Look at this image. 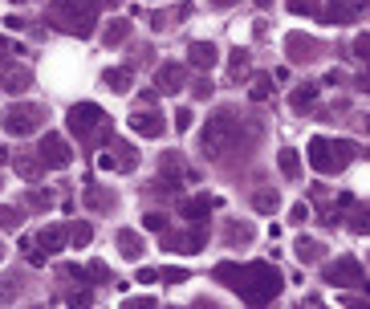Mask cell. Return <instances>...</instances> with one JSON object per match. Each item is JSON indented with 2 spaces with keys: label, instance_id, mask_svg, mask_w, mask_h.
<instances>
[{
  "label": "cell",
  "instance_id": "cell-16",
  "mask_svg": "<svg viewBox=\"0 0 370 309\" xmlns=\"http://www.w3.org/2000/svg\"><path fill=\"white\" fill-rule=\"evenodd\" d=\"M65 240H69V228H41V236H37V244H41L45 253H57Z\"/></svg>",
  "mask_w": 370,
  "mask_h": 309
},
{
  "label": "cell",
  "instance_id": "cell-28",
  "mask_svg": "<svg viewBox=\"0 0 370 309\" xmlns=\"http://www.w3.org/2000/svg\"><path fill=\"white\" fill-rule=\"evenodd\" d=\"M90 224H74V228H69V240H74V244H90Z\"/></svg>",
  "mask_w": 370,
  "mask_h": 309
},
{
  "label": "cell",
  "instance_id": "cell-36",
  "mask_svg": "<svg viewBox=\"0 0 370 309\" xmlns=\"http://www.w3.org/2000/svg\"><path fill=\"white\" fill-rule=\"evenodd\" d=\"M191 89H195V98H212V82H208V78H199Z\"/></svg>",
  "mask_w": 370,
  "mask_h": 309
},
{
  "label": "cell",
  "instance_id": "cell-38",
  "mask_svg": "<svg viewBox=\"0 0 370 309\" xmlns=\"http://www.w3.org/2000/svg\"><path fill=\"white\" fill-rule=\"evenodd\" d=\"M252 98H269V78H257V89H252Z\"/></svg>",
  "mask_w": 370,
  "mask_h": 309
},
{
  "label": "cell",
  "instance_id": "cell-9",
  "mask_svg": "<svg viewBox=\"0 0 370 309\" xmlns=\"http://www.w3.org/2000/svg\"><path fill=\"white\" fill-rule=\"evenodd\" d=\"M325 281H329V285H342V289H350V285H362L367 277H362V268L354 265V261H338V265L325 268Z\"/></svg>",
  "mask_w": 370,
  "mask_h": 309
},
{
  "label": "cell",
  "instance_id": "cell-31",
  "mask_svg": "<svg viewBox=\"0 0 370 309\" xmlns=\"http://www.w3.org/2000/svg\"><path fill=\"white\" fill-rule=\"evenodd\" d=\"M228 236H232V240H248V236H252V228H248V224H232Z\"/></svg>",
  "mask_w": 370,
  "mask_h": 309
},
{
  "label": "cell",
  "instance_id": "cell-25",
  "mask_svg": "<svg viewBox=\"0 0 370 309\" xmlns=\"http://www.w3.org/2000/svg\"><path fill=\"white\" fill-rule=\"evenodd\" d=\"M142 228H146V232H167V216H163V212H146V216H142Z\"/></svg>",
  "mask_w": 370,
  "mask_h": 309
},
{
  "label": "cell",
  "instance_id": "cell-41",
  "mask_svg": "<svg viewBox=\"0 0 370 309\" xmlns=\"http://www.w3.org/2000/svg\"><path fill=\"white\" fill-rule=\"evenodd\" d=\"M4 163H8V151H4V142H0V167H4Z\"/></svg>",
  "mask_w": 370,
  "mask_h": 309
},
{
  "label": "cell",
  "instance_id": "cell-33",
  "mask_svg": "<svg viewBox=\"0 0 370 309\" xmlns=\"http://www.w3.org/2000/svg\"><path fill=\"white\" fill-rule=\"evenodd\" d=\"M163 281H171V285H179V281H187V268H167V273H159Z\"/></svg>",
  "mask_w": 370,
  "mask_h": 309
},
{
  "label": "cell",
  "instance_id": "cell-26",
  "mask_svg": "<svg viewBox=\"0 0 370 309\" xmlns=\"http://www.w3.org/2000/svg\"><path fill=\"white\" fill-rule=\"evenodd\" d=\"M86 200H90V208H110V204H114V195H106L102 187H90V191H86Z\"/></svg>",
  "mask_w": 370,
  "mask_h": 309
},
{
  "label": "cell",
  "instance_id": "cell-45",
  "mask_svg": "<svg viewBox=\"0 0 370 309\" xmlns=\"http://www.w3.org/2000/svg\"><path fill=\"white\" fill-rule=\"evenodd\" d=\"M12 4H21V0H12Z\"/></svg>",
  "mask_w": 370,
  "mask_h": 309
},
{
  "label": "cell",
  "instance_id": "cell-39",
  "mask_svg": "<svg viewBox=\"0 0 370 309\" xmlns=\"http://www.w3.org/2000/svg\"><path fill=\"white\" fill-rule=\"evenodd\" d=\"M139 281L142 285H151V281H159V273H155V268H139Z\"/></svg>",
  "mask_w": 370,
  "mask_h": 309
},
{
  "label": "cell",
  "instance_id": "cell-6",
  "mask_svg": "<svg viewBox=\"0 0 370 309\" xmlns=\"http://www.w3.org/2000/svg\"><path fill=\"white\" fill-rule=\"evenodd\" d=\"M69 131L78 134V138H86L94 131H106V114L94 106V102H78L74 110H69Z\"/></svg>",
  "mask_w": 370,
  "mask_h": 309
},
{
  "label": "cell",
  "instance_id": "cell-22",
  "mask_svg": "<svg viewBox=\"0 0 370 309\" xmlns=\"http://www.w3.org/2000/svg\"><path fill=\"white\" fill-rule=\"evenodd\" d=\"M285 4H289V12H293V17H314V12L322 8L318 0H285Z\"/></svg>",
  "mask_w": 370,
  "mask_h": 309
},
{
  "label": "cell",
  "instance_id": "cell-27",
  "mask_svg": "<svg viewBox=\"0 0 370 309\" xmlns=\"http://www.w3.org/2000/svg\"><path fill=\"white\" fill-rule=\"evenodd\" d=\"M354 57L370 65V33H362V37H354Z\"/></svg>",
  "mask_w": 370,
  "mask_h": 309
},
{
  "label": "cell",
  "instance_id": "cell-2",
  "mask_svg": "<svg viewBox=\"0 0 370 309\" xmlns=\"http://www.w3.org/2000/svg\"><path fill=\"white\" fill-rule=\"evenodd\" d=\"M49 21L61 29V33H74V37H90L94 33V4L90 0H53L49 4Z\"/></svg>",
  "mask_w": 370,
  "mask_h": 309
},
{
  "label": "cell",
  "instance_id": "cell-21",
  "mask_svg": "<svg viewBox=\"0 0 370 309\" xmlns=\"http://www.w3.org/2000/svg\"><path fill=\"white\" fill-rule=\"evenodd\" d=\"M277 163H281V171H285L289 179L301 171V159H297V151H281V155H277Z\"/></svg>",
  "mask_w": 370,
  "mask_h": 309
},
{
  "label": "cell",
  "instance_id": "cell-46",
  "mask_svg": "<svg viewBox=\"0 0 370 309\" xmlns=\"http://www.w3.org/2000/svg\"><path fill=\"white\" fill-rule=\"evenodd\" d=\"M0 257H4V248H0Z\"/></svg>",
  "mask_w": 370,
  "mask_h": 309
},
{
  "label": "cell",
  "instance_id": "cell-11",
  "mask_svg": "<svg viewBox=\"0 0 370 309\" xmlns=\"http://www.w3.org/2000/svg\"><path fill=\"white\" fill-rule=\"evenodd\" d=\"M187 61H191L195 70H212V65L220 61V49H216L212 41H195L191 49H187Z\"/></svg>",
  "mask_w": 370,
  "mask_h": 309
},
{
  "label": "cell",
  "instance_id": "cell-35",
  "mask_svg": "<svg viewBox=\"0 0 370 309\" xmlns=\"http://www.w3.org/2000/svg\"><path fill=\"white\" fill-rule=\"evenodd\" d=\"M90 273L98 277V281H114V273H110V268L102 265V261H94V265H90Z\"/></svg>",
  "mask_w": 370,
  "mask_h": 309
},
{
  "label": "cell",
  "instance_id": "cell-30",
  "mask_svg": "<svg viewBox=\"0 0 370 309\" xmlns=\"http://www.w3.org/2000/svg\"><path fill=\"white\" fill-rule=\"evenodd\" d=\"M257 208H261V212H273V208H277V191H261V195H257Z\"/></svg>",
  "mask_w": 370,
  "mask_h": 309
},
{
  "label": "cell",
  "instance_id": "cell-40",
  "mask_svg": "<svg viewBox=\"0 0 370 309\" xmlns=\"http://www.w3.org/2000/svg\"><path fill=\"white\" fill-rule=\"evenodd\" d=\"M358 89H362V94H370V74H362V78H358Z\"/></svg>",
  "mask_w": 370,
  "mask_h": 309
},
{
  "label": "cell",
  "instance_id": "cell-10",
  "mask_svg": "<svg viewBox=\"0 0 370 309\" xmlns=\"http://www.w3.org/2000/svg\"><path fill=\"white\" fill-rule=\"evenodd\" d=\"M358 12H362V4H354V0H329L322 17H325V25H350Z\"/></svg>",
  "mask_w": 370,
  "mask_h": 309
},
{
  "label": "cell",
  "instance_id": "cell-18",
  "mask_svg": "<svg viewBox=\"0 0 370 309\" xmlns=\"http://www.w3.org/2000/svg\"><path fill=\"white\" fill-rule=\"evenodd\" d=\"M297 261H301V265H314V261H322V244L301 236V240H297Z\"/></svg>",
  "mask_w": 370,
  "mask_h": 309
},
{
  "label": "cell",
  "instance_id": "cell-23",
  "mask_svg": "<svg viewBox=\"0 0 370 309\" xmlns=\"http://www.w3.org/2000/svg\"><path fill=\"white\" fill-rule=\"evenodd\" d=\"M25 82H29V70H8V78H4V86L12 89V94H21Z\"/></svg>",
  "mask_w": 370,
  "mask_h": 309
},
{
  "label": "cell",
  "instance_id": "cell-20",
  "mask_svg": "<svg viewBox=\"0 0 370 309\" xmlns=\"http://www.w3.org/2000/svg\"><path fill=\"white\" fill-rule=\"evenodd\" d=\"M127 37H131V21H114V25L102 33V41H106V45H122Z\"/></svg>",
  "mask_w": 370,
  "mask_h": 309
},
{
  "label": "cell",
  "instance_id": "cell-29",
  "mask_svg": "<svg viewBox=\"0 0 370 309\" xmlns=\"http://www.w3.org/2000/svg\"><path fill=\"white\" fill-rule=\"evenodd\" d=\"M0 228H21V212L17 208H0Z\"/></svg>",
  "mask_w": 370,
  "mask_h": 309
},
{
  "label": "cell",
  "instance_id": "cell-43",
  "mask_svg": "<svg viewBox=\"0 0 370 309\" xmlns=\"http://www.w3.org/2000/svg\"><path fill=\"white\" fill-rule=\"evenodd\" d=\"M102 4H110V8H118V4H122V0H102Z\"/></svg>",
  "mask_w": 370,
  "mask_h": 309
},
{
  "label": "cell",
  "instance_id": "cell-4",
  "mask_svg": "<svg viewBox=\"0 0 370 309\" xmlns=\"http://www.w3.org/2000/svg\"><path fill=\"white\" fill-rule=\"evenodd\" d=\"M0 122H4V131L12 134V138H21V134L41 131L45 110H41V106H33V102H21V106H8V114H4Z\"/></svg>",
  "mask_w": 370,
  "mask_h": 309
},
{
  "label": "cell",
  "instance_id": "cell-44",
  "mask_svg": "<svg viewBox=\"0 0 370 309\" xmlns=\"http://www.w3.org/2000/svg\"><path fill=\"white\" fill-rule=\"evenodd\" d=\"M367 134H370V118H367Z\"/></svg>",
  "mask_w": 370,
  "mask_h": 309
},
{
  "label": "cell",
  "instance_id": "cell-3",
  "mask_svg": "<svg viewBox=\"0 0 370 309\" xmlns=\"http://www.w3.org/2000/svg\"><path fill=\"white\" fill-rule=\"evenodd\" d=\"M350 159H354V142H350V138H338V142H334V138H322V134H318V138L309 142V163H314L322 175L342 171Z\"/></svg>",
  "mask_w": 370,
  "mask_h": 309
},
{
  "label": "cell",
  "instance_id": "cell-15",
  "mask_svg": "<svg viewBox=\"0 0 370 309\" xmlns=\"http://www.w3.org/2000/svg\"><path fill=\"white\" fill-rule=\"evenodd\" d=\"M212 208H216V200H208V195H195V200H187V204H184V216H187L191 224H199L204 216H208V212H212Z\"/></svg>",
  "mask_w": 370,
  "mask_h": 309
},
{
  "label": "cell",
  "instance_id": "cell-14",
  "mask_svg": "<svg viewBox=\"0 0 370 309\" xmlns=\"http://www.w3.org/2000/svg\"><path fill=\"white\" fill-rule=\"evenodd\" d=\"M155 82H159V89H163V94H175V89L184 86V65H159Z\"/></svg>",
  "mask_w": 370,
  "mask_h": 309
},
{
  "label": "cell",
  "instance_id": "cell-24",
  "mask_svg": "<svg viewBox=\"0 0 370 309\" xmlns=\"http://www.w3.org/2000/svg\"><path fill=\"white\" fill-rule=\"evenodd\" d=\"M314 98H318V86H301L297 94H293V110H305Z\"/></svg>",
  "mask_w": 370,
  "mask_h": 309
},
{
  "label": "cell",
  "instance_id": "cell-8",
  "mask_svg": "<svg viewBox=\"0 0 370 309\" xmlns=\"http://www.w3.org/2000/svg\"><path fill=\"white\" fill-rule=\"evenodd\" d=\"M131 131L142 134V138H163V134H167V122H163L151 106H139V110L131 114Z\"/></svg>",
  "mask_w": 370,
  "mask_h": 309
},
{
  "label": "cell",
  "instance_id": "cell-13",
  "mask_svg": "<svg viewBox=\"0 0 370 309\" xmlns=\"http://www.w3.org/2000/svg\"><path fill=\"white\" fill-rule=\"evenodd\" d=\"M142 248H146V244H142L139 232H131V228L118 232V253H122L127 261H142Z\"/></svg>",
  "mask_w": 370,
  "mask_h": 309
},
{
  "label": "cell",
  "instance_id": "cell-5",
  "mask_svg": "<svg viewBox=\"0 0 370 309\" xmlns=\"http://www.w3.org/2000/svg\"><path fill=\"white\" fill-rule=\"evenodd\" d=\"M232 134H236V122H232L228 110H220V114L208 118V127H204V151H208V155H224Z\"/></svg>",
  "mask_w": 370,
  "mask_h": 309
},
{
  "label": "cell",
  "instance_id": "cell-12",
  "mask_svg": "<svg viewBox=\"0 0 370 309\" xmlns=\"http://www.w3.org/2000/svg\"><path fill=\"white\" fill-rule=\"evenodd\" d=\"M204 244H208V232H204V228H191L187 236H167V248H171V253H175V248H179V253H199Z\"/></svg>",
  "mask_w": 370,
  "mask_h": 309
},
{
  "label": "cell",
  "instance_id": "cell-32",
  "mask_svg": "<svg viewBox=\"0 0 370 309\" xmlns=\"http://www.w3.org/2000/svg\"><path fill=\"white\" fill-rule=\"evenodd\" d=\"M293 224H305L309 220V204H293V216H289Z\"/></svg>",
  "mask_w": 370,
  "mask_h": 309
},
{
  "label": "cell",
  "instance_id": "cell-19",
  "mask_svg": "<svg viewBox=\"0 0 370 309\" xmlns=\"http://www.w3.org/2000/svg\"><path fill=\"white\" fill-rule=\"evenodd\" d=\"M289 49H293V53H289V57H293V61H309V57H314V49H318V45L309 41V37H289Z\"/></svg>",
  "mask_w": 370,
  "mask_h": 309
},
{
  "label": "cell",
  "instance_id": "cell-17",
  "mask_svg": "<svg viewBox=\"0 0 370 309\" xmlns=\"http://www.w3.org/2000/svg\"><path fill=\"white\" fill-rule=\"evenodd\" d=\"M102 82L114 89V94H127V89H131V70H122V65H118V70H106Z\"/></svg>",
  "mask_w": 370,
  "mask_h": 309
},
{
  "label": "cell",
  "instance_id": "cell-34",
  "mask_svg": "<svg viewBox=\"0 0 370 309\" xmlns=\"http://www.w3.org/2000/svg\"><path fill=\"white\" fill-rule=\"evenodd\" d=\"M29 204H33V208H49V204H53V195H49V191H33V195H29Z\"/></svg>",
  "mask_w": 370,
  "mask_h": 309
},
{
  "label": "cell",
  "instance_id": "cell-42",
  "mask_svg": "<svg viewBox=\"0 0 370 309\" xmlns=\"http://www.w3.org/2000/svg\"><path fill=\"white\" fill-rule=\"evenodd\" d=\"M269 4H273V0H257V8H269Z\"/></svg>",
  "mask_w": 370,
  "mask_h": 309
},
{
  "label": "cell",
  "instance_id": "cell-1",
  "mask_svg": "<svg viewBox=\"0 0 370 309\" xmlns=\"http://www.w3.org/2000/svg\"><path fill=\"white\" fill-rule=\"evenodd\" d=\"M281 273L269 261H252V265H244L240 268V277H236V293L244 297V301H252V306H265V301H273L281 293Z\"/></svg>",
  "mask_w": 370,
  "mask_h": 309
},
{
  "label": "cell",
  "instance_id": "cell-37",
  "mask_svg": "<svg viewBox=\"0 0 370 309\" xmlns=\"http://www.w3.org/2000/svg\"><path fill=\"white\" fill-rule=\"evenodd\" d=\"M191 127V110H175V131H187Z\"/></svg>",
  "mask_w": 370,
  "mask_h": 309
},
{
  "label": "cell",
  "instance_id": "cell-7",
  "mask_svg": "<svg viewBox=\"0 0 370 309\" xmlns=\"http://www.w3.org/2000/svg\"><path fill=\"white\" fill-rule=\"evenodd\" d=\"M37 159H41L45 167H69V163H74V151H69V142H65L61 134H45L41 147H37Z\"/></svg>",
  "mask_w": 370,
  "mask_h": 309
}]
</instances>
